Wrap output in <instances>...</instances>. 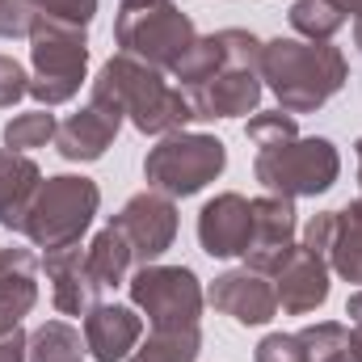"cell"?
Instances as JSON below:
<instances>
[{
  "label": "cell",
  "mask_w": 362,
  "mask_h": 362,
  "mask_svg": "<svg viewBox=\"0 0 362 362\" xmlns=\"http://www.w3.org/2000/svg\"><path fill=\"white\" fill-rule=\"evenodd\" d=\"M93 105L110 110V114H127L135 122V131L144 135H173L194 118L189 97L173 85H165L160 68L135 59V55H114L101 76L93 81Z\"/></svg>",
  "instance_id": "obj_1"
},
{
  "label": "cell",
  "mask_w": 362,
  "mask_h": 362,
  "mask_svg": "<svg viewBox=\"0 0 362 362\" xmlns=\"http://www.w3.org/2000/svg\"><path fill=\"white\" fill-rule=\"evenodd\" d=\"M257 72L262 81H270L286 114H312L346 85V55L329 42L274 38V42H262Z\"/></svg>",
  "instance_id": "obj_2"
},
{
  "label": "cell",
  "mask_w": 362,
  "mask_h": 362,
  "mask_svg": "<svg viewBox=\"0 0 362 362\" xmlns=\"http://www.w3.org/2000/svg\"><path fill=\"white\" fill-rule=\"evenodd\" d=\"M223 47V68L206 76L202 85L185 89L194 118H240L253 114L262 101V42L249 30H219L215 34Z\"/></svg>",
  "instance_id": "obj_3"
},
{
  "label": "cell",
  "mask_w": 362,
  "mask_h": 362,
  "mask_svg": "<svg viewBox=\"0 0 362 362\" xmlns=\"http://www.w3.org/2000/svg\"><path fill=\"white\" fill-rule=\"evenodd\" d=\"M122 55H135L152 68H177V59L198 38L189 17L173 0H118V21H114Z\"/></svg>",
  "instance_id": "obj_4"
},
{
  "label": "cell",
  "mask_w": 362,
  "mask_h": 362,
  "mask_svg": "<svg viewBox=\"0 0 362 362\" xmlns=\"http://www.w3.org/2000/svg\"><path fill=\"white\" fill-rule=\"evenodd\" d=\"M30 55H34L30 93L42 105H64V101H72L81 93L85 68H89L85 25H68V21L38 17L34 30H30Z\"/></svg>",
  "instance_id": "obj_5"
},
{
  "label": "cell",
  "mask_w": 362,
  "mask_h": 362,
  "mask_svg": "<svg viewBox=\"0 0 362 362\" xmlns=\"http://www.w3.org/2000/svg\"><path fill=\"white\" fill-rule=\"evenodd\" d=\"M97 185L89 177H47L38 185L30 211H25V236L47 249V253H59V249H72L85 228L93 223L97 215Z\"/></svg>",
  "instance_id": "obj_6"
},
{
  "label": "cell",
  "mask_w": 362,
  "mask_h": 362,
  "mask_svg": "<svg viewBox=\"0 0 362 362\" xmlns=\"http://www.w3.org/2000/svg\"><path fill=\"white\" fill-rule=\"evenodd\" d=\"M253 173L278 198H308V194H325L337 181L341 156L329 139H299L295 135L278 148H262Z\"/></svg>",
  "instance_id": "obj_7"
},
{
  "label": "cell",
  "mask_w": 362,
  "mask_h": 362,
  "mask_svg": "<svg viewBox=\"0 0 362 362\" xmlns=\"http://www.w3.org/2000/svg\"><path fill=\"white\" fill-rule=\"evenodd\" d=\"M228 165V152L215 135H169L160 148L148 152L144 160V177L156 194L169 198H189L198 194L206 181H215Z\"/></svg>",
  "instance_id": "obj_8"
},
{
  "label": "cell",
  "mask_w": 362,
  "mask_h": 362,
  "mask_svg": "<svg viewBox=\"0 0 362 362\" xmlns=\"http://www.w3.org/2000/svg\"><path fill=\"white\" fill-rule=\"evenodd\" d=\"M131 299L148 312L152 329H198L202 286L185 266H139L131 274Z\"/></svg>",
  "instance_id": "obj_9"
},
{
  "label": "cell",
  "mask_w": 362,
  "mask_h": 362,
  "mask_svg": "<svg viewBox=\"0 0 362 362\" xmlns=\"http://www.w3.org/2000/svg\"><path fill=\"white\" fill-rule=\"evenodd\" d=\"M110 223H114V228L122 232V240L131 245L135 266H152V262L173 245V236H177V206H173L169 194L148 189V194H135Z\"/></svg>",
  "instance_id": "obj_10"
},
{
  "label": "cell",
  "mask_w": 362,
  "mask_h": 362,
  "mask_svg": "<svg viewBox=\"0 0 362 362\" xmlns=\"http://www.w3.org/2000/svg\"><path fill=\"white\" fill-rule=\"evenodd\" d=\"M295 249V206L291 198H253V236H249V270L257 274H278V266L291 257Z\"/></svg>",
  "instance_id": "obj_11"
},
{
  "label": "cell",
  "mask_w": 362,
  "mask_h": 362,
  "mask_svg": "<svg viewBox=\"0 0 362 362\" xmlns=\"http://www.w3.org/2000/svg\"><path fill=\"white\" fill-rule=\"evenodd\" d=\"M253 236V202L240 194H219L198 215V240L211 257H240Z\"/></svg>",
  "instance_id": "obj_12"
},
{
  "label": "cell",
  "mask_w": 362,
  "mask_h": 362,
  "mask_svg": "<svg viewBox=\"0 0 362 362\" xmlns=\"http://www.w3.org/2000/svg\"><path fill=\"white\" fill-rule=\"evenodd\" d=\"M206 299L223 316H232L236 325H266V320H274V312H278V295H274V286L266 282V274L249 270V266L215 278V286L206 291Z\"/></svg>",
  "instance_id": "obj_13"
},
{
  "label": "cell",
  "mask_w": 362,
  "mask_h": 362,
  "mask_svg": "<svg viewBox=\"0 0 362 362\" xmlns=\"http://www.w3.org/2000/svg\"><path fill=\"white\" fill-rule=\"evenodd\" d=\"M274 295H278V308L291 312V316H303V312H316L325 299H329V270H325V257L308 253V249H291V257L278 266L274 274Z\"/></svg>",
  "instance_id": "obj_14"
},
{
  "label": "cell",
  "mask_w": 362,
  "mask_h": 362,
  "mask_svg": "<svg viewBox=\"0 0 362 362\" xmlns=\"http://www.w3.org/2000/svg\"><path fill=\"white\" fill-rule=\"evenodd\" d=\"M144 320L122 303H97L85 312V346L97 362H122L135 354Z\"/></svg>",
  "instance_id": "obj_15"
},
{
  "label": "cell",
  "mask_w": 362,
  "mask_h": 362,
  "mask_svg": "<svg viewBox=\"0 0 362 362\" xmlns=\"http://www.w3.org/2000/svg\"><path fill=\"white\" fill-rule=\"evenodd\" d=\"M47 278H51V299L64 316H85L89 308H97V278H93L85 253L72 245V249H59V253H47Z\"/></svg>",
  "instance_id": "obj_16"
},
{
  "label": "cell",
  "mask_w": 362,
  "mask_h": 362,
  "mask_svg": "<svg viewBox=\"0 0 362 362\" xmlns=\"http://www.w3.org/2000/svg\"><path fill=\"white\" fill-rule=\"evenodd\" d=\"M118 122H122L118 114H110V110H101V105L89 101V110H81V114H72V118L59 122L55 148H59L64 160H97V156H105V148L114 144Z\"/></svg>",
  "instance_id": "obj_17"
},
{
  "label": "cell",
  "mask_w": 362,
  "mask_h": 362,
  "mask_svg": "<svg viewBox=\"0 0 362 362\" xmlns=\"http://www.w3.org/2000/svg\"><path fill=\"white\" fill-rule=\"evenodd\" d=\"M38 185H42V173L30 156H21L13 148L0 152V223L4 228H13V232L25 228V211H30Z\"/></svg>",
  "instance_id": "obj_18"
},
{
  "label": "cell",
  "mask_w": 362,
  "mask_h": 362,
  "mask_svg": "<svg viewBox=\"0 0 362 362\" xmlns=\"http://www.w3.org/2000/svg\"><path fill=\"white\" fill-rule=\"evenodd\" d=\"M333 270L350 282H362V198L333 211V236H329V253Z\"/></svg>",
  "instance_id": "obj_19"
},
{
  "label": "cell",
  "mask_w": 362,
  "mask_h": 362,
  "mask_svg": "<svg viewBox=\"0 0 362 362\" xmlns=\"http://www.w3.org/2000/svg\"><path fill=\"white\" fill-rule=\"evenodd\" d=\"M34 253L30 249H0V303L8 312H17V320L34 308L38 286H34Z\"/></svg>",
  "instance_id": "obj_20"
},
{
  "label": "cell",
  "mask_w": 362,
  "mask_h": 362,
  "mask_svg": "<svg viewBox=\"0 0 362 362\" xmlns=\"http://www.w3.org/2000/svg\"><path fill=\"white\" fill-rule=\"evenodd\" d=\"M85 262H89L93 278H97V286L105 291V286H118L131 266H135V257H131V245L122 240V232L114 228V223H105L97 236H93V245L85 249Z\"/></svg>",
  "instance_id": "obj_21"
},
{
  "label": "cell",
  "mask_w": 362,
  "mask_h": 362,
  "mask_svg": "<svg viewBox=\"0 0 362 362\" xmlns=\"http://www.w3.org/2000/svg\"><path fill=\"white\" fill-rule=\"evenodd\" d=\"M308 362H362V333L346 325H312L299 333Z\"/></svg>",
  "instance_id": "obj_22"
},
{
  "label": "cell",
  "mask_w": 362,
  "mask_h": 362,
  "mask_svg": "<svg viewBox=\"0 0 362 362\" xmlns=\"http://www.w3.org/2000/svg\"><path fill=\"white\" fill-rule=\"evenodd\" d=\"M85 337L72 329V325H64V320H47L34 337H30V346H25V362H81L85 358Z\"/></svg>",
  "instance_id": "obj_23"
},
{
  "label": "cell",
  "mask_w": 362,
  "mask_h": 362,
  "mask_svg": "<svg viewBox=\"0 0 362 362\" xmlns=\"http://www.w3.org/2000/svg\"><path fill=\"white\" fill-rule=\"evenodd\" d=\"M198 329H152V337L127 362H194L198 358Z\"/></svg>",
  "instance_id": "obj_24"
},
{
  "label": "cell",
  "mask_w": 362,
  "mask_h": 362,
  "mask_svg": "<svg viewBox=\"0 0 362 362\" xmlns=\"http://www.w3.org/2000/svg\"><path fill=\"white\" fill-rule=\"evenodd\" d=\"M291 25H295V34H303L308 42H329V38L346 25V13L333 8L329 0H295V4H291Z\"/></svg>",
  "instance_id": "obj_25"
},
{
  "label": "cell",
  "mask_w": 362,
  "mask_h": 362,
  "mask_svg": "<svg viewBox=\"0 0 362 362\" xmlns=\"http://www.w3.org/2000/svg\"><path fill=\"white\" fill-rule=\"evenodd\" d=\"M55 131H59L55 114H47V110H30V114H17V118L4 122V148H13V152L47 148V144L55 139Z\"/></svg>",
  "instance_id": "obj_26"
},
{
  "label": "cell",
  "mask_w": 362,
  "mask_h": 362,
  "mask_svg": "<svg viewBox=\"0 0 362 362\" xmlns=\"http://www.w3.org/2000/svg\"><path fill=\"white\" fill-rule=\"evenodd\" d=\"M245 135H249L257 148H278V144L295 139V135H299V127H295V114L278 110V114H257V118H249Z\"/></svg>",
  "instance_id": "obj_27"
},
{
  "label": "cell",
  "mask_w": 362,
  "mask_h": 362,
  "mask_svg": "<svg viewBox=\"0 0 362 362\" xmlns=\"http://www.w3.org/2000/svg\"><path fill=\"white\" fill-rule=\"evenodd\" d=\"M38 17H51V21H68V25H85L93 13H97V0H25Z\"/></svg>",
  "instance_id": "obj_28"
},
{
  "label": "cell",
  "mask_w": 362,
  "mask_h": 362,
  "mask_svg": "<svg viewBox=\"0 0 362 362\" xmlns=\"http://www.w3.org/2000/svg\"><path fill=\"white\" fill-rule=\"evenodd\" d=\"M38 13L25 0H0V38H30Z\"/></svg>",
  "instance_id": "obj_29"
},
{
  "label": "cell",
  "mask_w": 362,
  "mask_h": 362,
  "mask_svg": "<svg viewBox=\"0 0 362 362\" xmlns=\"http://www.w3.org/2000/svg\"><path fill=\"white\" fill-rule=\"evenodd\" d=\"M257 362H308V350L299 337H286V333H270L262 346H257Z\"/></svg>",
  "instance_id": "obj_30"
},
{
  "label": "cell",
  "mask_w": 362,
  "mask_h": 362,
  "mask_svg": "<svg viewBox=\"0 0 362 362\" xmlns=\"http://www.w3.org/2000/svg\"><path fill=\"white\" fill-rule=\"evenodd\" d=\"M30 93V76L13 55H0V105H13Z\"/></svg>",
  "instance_id": "obj_31"
},
{
  "label": "cell",
  "mask_w": 362,
  "mask_h": 362,
  "mask_svg": "<svg viewBox=\"0 0 362 362\" xmlns=\"http://www.w3.org/2000/svg\"><path fill=\"white\" fill-rule=\"evenodd\" d=\"M25 333L21 329H8L4 337H0V362H25Z\"/></svg>",
  "instance_id": "obj_32"
},
{
  "label": "cell",
  "mask_w": 362,
  "mask_h": 362,
  "mask_svg": "<svg viewBox=\"0 0 362 362\" xmlns=\"http://www.w3.org/2000/svg\"><path fill=\"white\" fill-rule=\"evenodd\" d=\"M346 316L354 320V329L362 333V291H358V295H350V299H346Z\"/></svg>",
  "instance_id": "obj_33"
},
{
  "label": "cell",
  "mask_w": 362,
  "mask_h": 362,
  "mask_svg": "<svg viewBox=\"0 0 362 362\" xmlns=\"http://www.w3.org/2000/svg\"><path fill=\"white\" fill-rule=\"evenodd\" d=\"M333 8H341L346 17H362V0H329Z\"/></svg>",
  "instance_id": "obj_34"
},
{
  "label": "cell",
  "mask_w": 362,
  "mask_h": 362,
  "mask_svg": "<svg viewBox=\"0 0 362 362\" xmlns=\"http://www.w3.org/2000/svg\"><path fill=\"white\" fill-rule=\"evenodd\" d=\"M8 329H17V312H8V308L0 303V337H4Z\"/></svg>",
  "instance_id": "obj_35"
},
{
  "label": "cell",
  "mask_w": 362,
  "mask_h": 362,
  "mask_svg": "<svg viewBox=\"0 0 362 362\" xmlns=\"http://www.w3.org/2000/svg\"><path fill=\"white\" fill-rule=\"evenodd\" d=\"M354 42H358V51H362V17L354 21Z\"/></svg>",
  "instance_id": "obj_36"
},
{
  "label": "cell",
  "mask_w": 362,
  "mask_h": 362,
  "mask_svg": "<svg viewBox=\"0 0 362 362\" xmlns=\"http://www.w3.org/2000/svg\"><path fill=\"white\" fill-rule=\"evenodd\" d=\"M358 181H362V139H358Z\"/></svg>",
  "instance_id": "obj_37"
}]
</instances>
